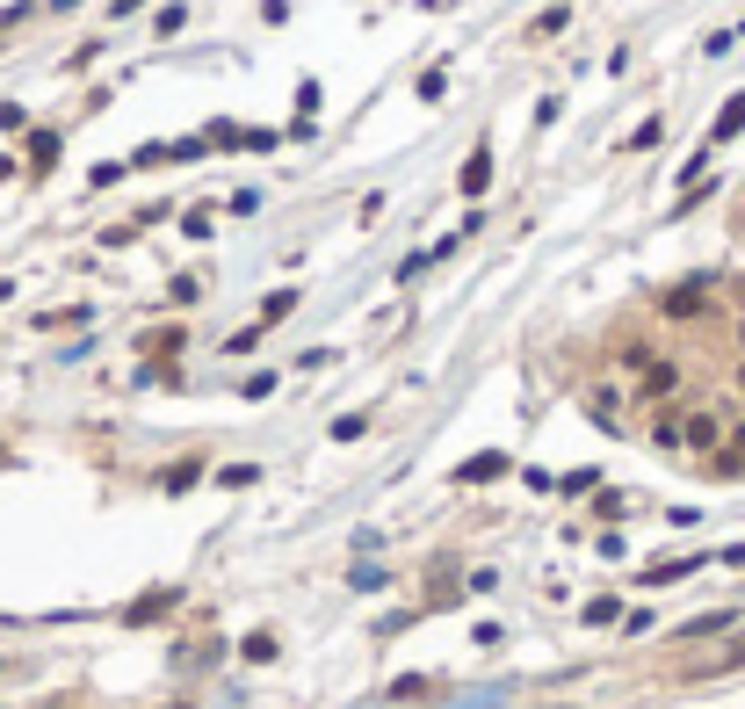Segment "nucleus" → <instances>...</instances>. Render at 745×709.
<instances>
[{"label": "nucleus", "mask_w": 745, "mask_h": 709, "mask_svg": "<svg viewBox=\"0 0 745 709\" xmlns=\"http://www.w3.org/2000/svg\"><path fill=\"white\" fill-rule=\"evenodd\" d=\"M680 442H688L695 456H717L724 449V420L717 413H688V420H680Z\"/></svg>", "instance_id": "1"}, {"label": "nucleus", "mask_w": 745, "mask_h": 709, "mask_svg": "<svg viewBox=\"0 0 745 709\" xmlns=\"http://www.w3.org/2000/svg\"><path fill=\"white\" fill-rule=\"evenodd\" d=\"M702 304H709V275H695V283H680V290L666 297V319H695Z\"/></svg>", "instance_id": "2"}, {"label": "nucleus", "mask_w": 745, "mask_h": 709, "mask_svg": "<svg viewBox=\"0 0 745 709\" xmlns=\"http://www.w3.org/2000/svg\"><path fill=\"white\" fill-rule=\"evenodd\" d=\"M673 384H680V369H673L666 355H651V362H644V398H673Z\"/></svg>", "instance_id": "3"}, {"label": "nucleus", "mask_w": 745, "mask_h": 709, "mask_svg": "<svg viewBox=\"0 0 745 709\" xmlns=\"http://www.w3.org/2000/svg\"><path fill=\"white\" fill-rule=\"evenodd\" d=\"M745 131V95H731L724 109H717V123H709V145H724V138H738Z\"/></svg>", "instance_id": "4"}, {"label": "nucleus", "mask_w": 745, "mask_h": 709, "mask_svg": "<svg viewBox=\"0 0 745 709\" xmlns=\"http://www.w3.org/2000/svg\"><path fill=\"white\" fill-rule=\"evenodd\" d=\"M485 189H492V152L478 145L471 160H463V196H485Z\"/></svg>", "instance_id": "5"}, {"label": "nucleus", "mask_w": 745, "mask_h": 709, "mask_svg": "<svg viewBox=\"0 0 745 709\" xmlns=\"http://www.w3.org/2000/svg\"><path fill=\"white\" fill-rule=\"evenodd\" d=\"M500 471H507V456H471L456 478H463V485H485V478H500Z\"/></svg>", "instance_id": "6"}, {"label": "nucleus", "mask_w": 745, "mask_h": 709, "mask_svg": "<svg viewBox=\"0 0 745 709\" xmlns=\"http://www.w3.org/2000/svg\"><path fill=\"white\" fill-rule=\"evenodd\" d=\"M695 565H702V558H673V565H651L644 579H651V587H673V579H688Z\"/></svg>", "instance_id": "7"}, {"label": "nucleus", "mask_w": 745, "mask_h": 709, "mask_svg": "<svg viewBox=\"0 0 745 709\" xmlns=\"http://www.w3.org/2000/svg\"><path fill=\"white\" fill-rule=\"evenodd\" d=\"M586 623H623V601H615V594H594V601H586Z\"/></svg>", "instance_id": "8"}, {"label": "nucleus", "mask_w": 745, "mask_h": 709, "mask_svg": "<svg viewBox=\"0 0 745 709\" xmlns=\"http://www.w3.org/2000/svg\"><path fill=\"white\" fill-rule=\"evenodd\" d=\"M297 312V290H275L268 304H261V326H275V319H290Z\"/></svg>", "instance_id": "9"}, {"label": "nucleus", "mask_w": 745, "mask_h": 709, "mask_svg": "<svg viewBox=\"0 0 745 709\" xmlns=\"http://www.w3.org/2000/svg\"><path fill=\"white\" fill-rule=\"evenodd\" d=\"M731 623H738L731 608H717V615H695V623H688V637H709V630H731Z\"/></svg>", "instance_id": "10"}, {"label": "nucleus", "mask_w": 745, "mask_h": 709, "mask_svg": "<svg viewBox=\"0 0 745 709\" xmlns=\"http://www.w3.org/2000/svg\"><path fill=\"white\" fill-rule=\"evenodd\" d=\"M29 160L51 167V160H58V138H51V131H37V138H29Z\"/></svg>", "instance_id": "11"}, {"label": "nucleus", "mask_w": 745, "mask_h": 709, "mask_svg": "<svg viewBox=\"0 0 745 709\" xmlns=\"http://www.w3.org/2000/svg\"><path fill=\"white\" fill-rule=\"evenodd\" d=\"M246 659L268 666V659H275V637H268V630H254V637H246Z\"/></svg>", "instance_id": "12"}, {"label": "nucleus", "mask_w": 745, "mask_h": 709, "mask_svg": "<svg viewBox=\"0 0 745 709\" xmlns=\"http://www.w3.org/2000/svg\"><path fill=\"white\" fill-rule=\"evenodd\" d=\"M456 709H507V688H485V695H463Z\"/></svg>", "instance_id": "13"}, {"label": "nucleus", "mask_w": 745, "mask_h": 709, "mask_svg": "<svg viewBox=\"0 0 745 709\" xmlns=\"http://www.w3.org/2000/svg\"><path fill=\"white\" fill-rule=\"evenodd\" d=\"M724 449H731V456H717V471H745V427H738V435H731Z\"/></svg>", "instance_id": "14"}, {"label": "nucleus", "mask_w": 745, "mask_h": 709, "mask_svg": "<svg viewBox=\"0 0 745 709\" xmlns=\"http://www.w3.org/2000/svg\"><path fill=\"white\" fill-rule=\"evenodd\" d=\"M738 398H745V362H738Z\"/></svg>", "instance_id": "15"}, {"label": "nucleus", "mask_w": 745, "mask_h": 709, "mask_svg": "<svg viewBox=\"0 0 745 709\" xmlns=\"http://www.w3.org/2000/svg\"><path fill=\"white\" fill-rule=\"evenodd\" d=\"M738 341H745V326H738Z\"/></svg>", "instance_id": "16"}]
</instances>
